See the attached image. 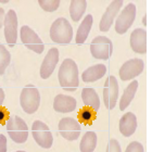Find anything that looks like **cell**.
<instances>
[{"label": "cell", "mask_w": 152, "mask_h": 152, "mask_svg": "<svg viewBox=\"0 0 152 152\" xmlns=\"http://www.w3.org/2000/svg\"><path fill=\"white\" fill-rule=\"evenodd\" d=\"M118 99V83L115 76H109L103 88V101L107 109L112 110L115 108Z\"/></svg>", "instance_id": "11"}, {"label": "cell", "mask_w": 152, "mask_h": 152, "mask_svg": "<svg viewBox=\"0 0 152 152\" xmlns=\"http://www.w3.org/2000/svg\"><path fill=\"white\" fill-rule=\"evenodd\" d=\"M32 135L38 146L44 149H50L53 143V136L49 127L41 121H35L32 125Z\"/></svg>", "instance_id": "6"}, {"label": "cell", "mask_w": 152, "mask_h": 152, "mask_svg": "<svg viewBox=\"0 0 152 152\" xmlns=\"http://www.w3.org/2000/svg\"><path fill=\"white\" fill-rule=\"evenodd\" d=\"M59 62V50L57 48H51L45 57L40 66V77L44 79L49 78L53 73L54 69Z\"/></svg>", "instance_id": "14"}, {"label": "cell", "mask_w": 152, "mask_h": 152, "mask_svg": "<svg viewBox=\"0 0 152 152\" xmlns=\"http://www.w3.org/2000/svg\"><path fill=\"white\" fill-rule=\"evenodd\" d=\"M10 138L16 143H24L28 138V127L25 121L18 115L9 117L6 123Z\"/></svg>", "instance_id": "4"}, {"label": "cell", "mask_w": 152, "mask_h": 152, "mask_svg": "<svg viewBox=\"0 0 152 152\" xmlns=\"http://www.w3.org/2000/svg\"><path fill=\"white\" fill-rule=\"evenodd\" d=\"M50 38L56 44L67 45L73 39V27L64 18H59L50 27Z\"/></svg>", "instance_id": "2"}, {"label": "cell", "mask_w": 152, "mask_h": 152, "mask_svg": "<svg viewBox=\"0 0 152 152\" xmlns=\"http://www.w3.org/2000/svg\"><path fill=\"white\" fill-rule=\"evenodd\" d=\"M20 37H21L22 42L25 45L26 48H28L29 50L34 51V52H36L38 54L44 52V49H45L44 42L39 38V36L29 26L24 25L21 27Z\"/></svg>", "instance_id": "8"}, {"label": "cell", "mask_w": 152, "mask_h": 152, "mask_svg": "<svg viewBox=\"0 0 152 152\" xmlns=\"http://www.w3.org/2000/svg\"><path fill=\"white\" fill-rule=\"evenodd\" d=\"M18 16L14 10H9L4 15V37L10 47H14L18 39Z\"/></svg>", "instance_id": "10"}, {"label": "cell", "mask_w": 152, "mask_h": 152, "mask_svg": "<svg viewBox=\"0 0 152 152\" xmlns=\"http://www.w3.org/2000/svg\"><path fill=\"white\" fill-rule=\"evenodd\" d=\"M11 61V54L2 44H0V75H3Z\"/></svg>", "instance_id": "25"}, {"label": "cell", "mask_w": 152, "mask_h": 152, "mask_svg": "<svg viewBox=\"0 0 152 152\" xmlns=\"http://www.w3.org/2000/svg\"><path fill=\"white\" fill-rule=\"evenodd\" d=\"M138 82L137 80H133L129 85L127 86L126 89L124 90V94L122 96V99L120 100V110L124 111L125 109L130 104V102L133 101L134 97L136 95V91L138 89Z\"/></svg>", "instance_id": "21"}, {"label": "cell", "mask_w": 152, "mask_h": 152, "mask_svg": "<svg viewBox=\"0 0 152 152\" xmlns=\"http://www.w3.org/2000/svg\"><path fill=\"white\" fill-rule=\"evenodd\" d=\"M120 132L124 137L133 136L137 129V117L132 112L124 114L120 120Z\"/></svg>", "instance_id": "17"}, {"label": "cell", "mask_w": 152, "mask_h": 152, "mask_svg": "<svg viewBox=\"0 0 152 152\" xmlns=\"http://www.w3.org/2000/svg\"><path fill=\"white\" fill-rule=\"evenodd\" d=\"M143 67H145L143 61L139 58H135V59H130V60L126 61L121 66L118 74H120L121 79L126 82V80H130V79L140 75L142 73Z\"/></svg>", "instance_id": "12"}, {"label": "cell", "mask_w": 152, "mask_h": 152, "mask_svg": "<svg viewBox=\"0 0 152 152\" xmlns=\"http://www.w3.org/2000/svg\"><path fill=\"white\" fill-rule=\"evenodd\" d=\"M0 152H7V137L0 135Z\"/></svg>", "instance_id": "30"}, {"label": "cell", "mask_w": 152, "mask_h": 152, "mask_svg": "<svg viewBox=\"0 0 152 152\" xmlns=\"http://www.w3.org/2000/svg\"><path fill=\"white\" fill-rule=\"evenodd\" d=\"M3 22H4V10L0 8V28L2 27Z\"/></svg>", "instance_id": "31"}, {"label": "cell", "mask_w": 152, "mask_h": 152, "mask_svg": "<svg viewBox=\"0 0 152 152\" xmlns=\"http://www.w3.org/2000/svg\"><path fill=\"white\" fill-rule=\"evenodd\" d=\"M20 103L23 111L27 114L35 113L40 104V94L33 84L26 85L21 91Z\"/></svg>", "instance_id": "3"}, {"label": "cell", "mask_w": 152, "mask_h": 152, "mask_svg": "<svg viewBox=\"0 0 152 152\" xmlns=\"http://www.w3.org/2000/svg\"><path fill=\"white\" fill-rule=\"evenodd\" d=\"M58 78L61 87L65 91H75L79 85L78 66L75 61L72 59H65L59 69Z\"/></svg>", "instance_id": "1"}, {"label": "cell", "mask_w": 152, "mask_h": 152, "mask_svg": "<svg viewBox=\"0 0 152 152\" xmlns=\"http://www.w3.org/2000/svg\"><path fill=\"white\" fill-rule=\"evenodd\" d=\"M125 152H145L143 146L139 141H133L127 146Z\"/></svg>", "instance_id": "27"}, {"label": "cell", "mask_w": 152, "mask_h": 152, "mask_svg": "<svg viewBox=\"0 0 152 152\" xmlns=\"http://www.w3.org/2000/svg\"><path fill=\"white\" fill-rule=\"evenodd\" d=\"M92 23H94V18H92L91 14H87V15L84 18L83 22L80 23V25L78 27V31H77V34H76V44L82 45L84 44L88 37L89 33H90V29H91Z\"/></svg>", "instance_id": "20"}, {"label": "cell", "mask_w": 152, "mask_h": 152, "mask_svg": "<svg viewBox=\"0 0 152 152\" xmlns=\"http://www.w3.org/2000/svg\"><path fill=\"white\" fill-rule=\"evenodd\" d=\"M4 91H3V89L0 87V107H1V104L3 103V101H4Z\"/></svg>", "instance_id": "32"}, {"label": "cell", "mask_w": 152, "mask_h": 152, "mask_svg": "<svg viewBox=\"0 0 152 152\" xmlns=\"http://www.w3.org/2000/svg\"><path fill=\"white\" fill-rule=\"evenodd\" d=\"M97 147V135L95 132H86L79 145L80 152H94Z\"/></svg>", "instance_id": "23"}, {"label": "cell", "mask_w": 152, "mask_h": 152, "mask_svg": "<svg viewBox=\"0 0 152 152\" xmlns=\"http://www.w3.org/2000/svg\"><path fill=\"white\" fill-rule=\"evenodd\" d=\"M87 8L86 0H72L70 3V14L74 22H78L82 19Z\"/></svg>", "instance_id": "22"}, {"label": "cell", "mask_w": 152, "mask_h": 152, "mask_svg": "<svg viewBox=\"0 0 152 152\" xmlns=\"http://www.w3.org/2000/svg\"><path fill=\"white\" fill-rule=\"evenodd\" d=\"M122 6H123V0H114L109 4L99 23V28L101 32H109Z\"/></svg>", "instance_id": "13"}, {"label": "cell", "mask_w": 152, "mask_h": 152, "mask_svg": "<svg viewBox=\"0 0 152 152\" xmlns=\"http://www.w3.org/2000/svg\"><path fill=\"white\" fill-rule=\"evenodd\" d=\"M53 109L54 111L60 112V113H69L73 112L76 109V100L75 98L67 95H58L54 98L53 101Z\"/></svg>", "instance_id": "16"}, {"label": "cell", "mask_w": 152, "mask_h": 152, "mask_svg": "<svg viewBox=\"0 0 152 152\" xmlns=\"http://www.w3.org/2000/svg\"><path fill=\"white\" fill-rule=\"evenodd\" d=\"M82 99L83 102L85 103L86 107L91 108L94 111H98L100 108V99L99 95L97 94L94 88H84L82 91Z\"/></svg>", "instance_id": "19"}, {"label": "cell", "mask_w": 152, "mask_h": 152, "mask_svg": "<svg viewBox=\"0 0 152 152\" xmlns=\"http://www.w3.org/2000/svg\"><path fill=\"white\" fill-rule=\"evenodd\" d=\"M96 113L97 112L94 111L91 108L85 107L78 112V121L82 124H85V125H91L94 123V121L96 120V117H97Z\"/></svg>", "instance_id": "24"}, {"label": "cell", "mask_w": 152, "mask_h": 152, "mask_svg": "<svg viewBox=\"0 0 152 152\" xmlns=\"http://www.w3.org/2000/svg\"><path fill=\"white\" fill-rule=\"evenodd\" d=\"M107 152H122L121 145L116 139H110L108 143V148H107Z\"/></svg>", "instance_id": "28"}, {"label": "cell", "mask_w": 152, "mask_h": 152, "mask_svg": "<svg viewBox=\"0 0 152 152\" xmlns=\"http://www.w3.org/2000/svg\"><path fill=\"white\" fill-rule=\"evenodd\" d=\"M90 52L95 59L108 60L113 53V42L105 36H97L90 44Z\"/></svg>", "instance_id": "5"}, {"label": "cell", "mask_w": 152, "mask_h": 152, "mask_svg": "<svg viewBox=\"0 0 152 152\" xmlns=\"http://www.w3.org/2000/svg\"><path fill=\"white\" fill-rule=\"evenodd\" d=\"M9 111L3 107H0V125H4L9 120Z\"/></svg>", "instance_id": "29"}, {"label": "cell", "mask_w": 152, "mask_h": 152, "mask_svg": "<svg viewBox=\"0 0 152 152\" xmlns=\"http://www.w3.org/2000/svg\"><path fill=\"white\" fill-rule=\"evenodd\" d=\"M41 9L47 12H53L60 6V0H39L38 1Z\"/></svg>", "instance_id": "26"}, {"label": "cell", "mask_w": 152, "mask_h": 152, "mask_svg": "<svg viewBox=\"0 0 152 152\" xmlns=\"http://www.w3.org/2000/svg\"><path fill=\"white\" fill-rule=\"evenodd\" d=\"M130 47L136 53L147 52V32L143 28H136L130 35Z\"/></svg>", "instance_id": "15"}, {"label": "cell", "mask_w": 152, "mask_h": 152, "mask_svg": "<svg viewBox=\"0 0 152 152\" xmlns=\"http://www.w3.org/2000/svg\"><path fill=\"white\" fill-rule=\"evenodd\" d=\"M15 152H26V151H23V150H20V151H15Z\"/></svg>", "instance_id": "34"}, {"label": "cell", "mask_w": 152, "mask_h": 152, "mask_svg": "<svg viewBox=\"0 0 152 152\" xmlns=\"http://www.w3.org/2000/svg\"><path fill=\"white\" fill-rule=\"evenodd\" d=\"M136 18V6L134 3H128L122 12L118 14L115 21V31L118 34H125L133 25Z\"/></svg>", "instance_id": "7"}, {"label": "cell", "mask_w": 152, "mask_h": 152, "mask_svg": "<svg viewBox=\"0 0 152 152\" xmlns=\"http://www.w3.org/2000/svg\"><path fill=\"white\" fill-rule=\"evenodd\" d=\"M80 130H82V127L79 125L78 121H76L75 118L63 117L59 122V132L61 136L69 141H74L78 139Z\"/></svg>", "instance_id": "9"}, {"label": "cell", "mask_w": 152, "mask_h": 152, "mask_svg": "<svg viewBox=\"0 0 152 152\" xmlns=\"http://www.w3.org/2000/svg\"><path fill=\"white\" fill-rule=\"evenodd\" d=\"M105 73H107V66L104 64H96L83 72L82 79L85 83H94L102 78Z\"/></svg>", "instance_id": "18"}, {"label": "cell", "mask_w": 152, "mask_h": 152, "mask_svg": "<svg viewBox=\"0 0 152 152\" xmlns=\"http://www.w3.org/2000/svg\"><path fill=\"white\" fill-rule=\"evenodd\" d=\"M142 24H143V25H147V16H146V15L143 16V19H142Z\"/></svg>", "instance_id": "33"}]
</instances>
